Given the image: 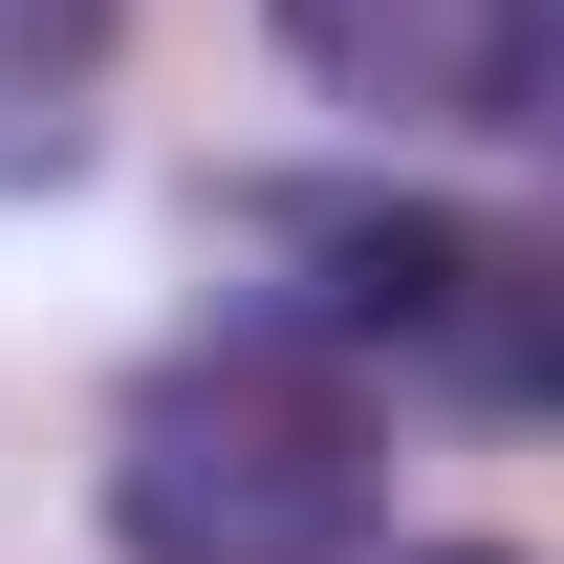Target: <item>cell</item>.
Here are the masks:
<instances>
[{
  "label": "cell",
  "mask_w": 564,
  "mask_h": 564,
  "mask_svg": "<svg viewBox=\"0 0 564 564\" xmlns=\"http://www.w3.org/2000/svg\"><path fill=\"white\" fill-rule=\"evenodd\" d=\"M109 543L131 564H348L369 391L326 348H174L109 391Z\"/></svg>",
  "instance_id": "1"
},
{
  "label": "cell",
  "mask_w": 564,
  "mask_h": 564,
  "mask_svg": "<svg viewBox=\"0 0 564 564\" xmlns=\"http://www.w3.org/2000/svg\"><path fill=\"white\" fill-rule=\"evenodd\" d=\"M239 239L326 261V282H304L326 326H391V348H478L499 391H521V239H478V217H413V196H239Z\"/></svg>",
  "instance_id": "2"
},
{
  "label": "cell",
  "mask_w": 564,
  "mask_h": 564,
  "mask_svg": "<svg viewBox=\"0 0 564 564\" xmlns=\"http://www.w3.org/2000/svg\"><path fill=\"white\" fill-rule=\"evenodd\" d=\"M282 66L369 131H543V0H282Z\"/></svg>",
  "instance_id": "3"
},
{
  "label": "cell",
  "mask_w": 564,
  "mask_h": 564,
  "mask_svg": "<svg viewBox=\"0 0 564 564\" xmlns=\"http://www.w3.org/2000/svg\"><path fill=\"white\" fill-rule=\"evenodd\" d=\"M87 87H109V0H0V196L87 152Z\"/></svg>",
  "instance_id": "4"
},
{
  "label": "cell",
  "mask_w": 564,
  "mask_h": 564,
  "mask_svg": "<svg viewBox=\"0 0 564 564\" xmlns=\"http://www.w3.org/2000/svg\"><path fill=\"white\" fill-rule=\"evenodd\" d=\"M434 564H499V543H434Z\"/></svg>",
  "instance_id": "5"
}]
</instances>
